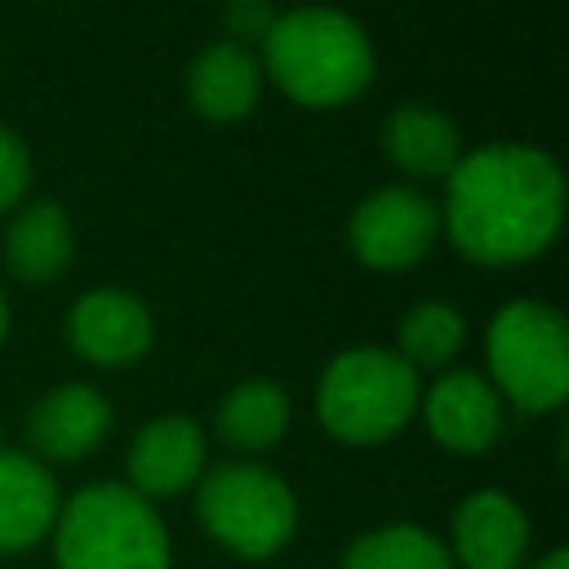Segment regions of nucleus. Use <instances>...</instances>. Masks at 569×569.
Listing matches in <instances>:
<instances>
[{
    "instance_id": "7",
    "label": "nucleus",
    "mask_w": 569,
    "mask_h": 569,
    "mask_svg": "<svg viewBox=\"0 0 569 569\" xmlns=\"http://www.w3.org/2000/svg\"><path fill=\"white\" fill-rule=\"evenodd\" d=\"M436 231L440 209L431 204V196L413 187H382L356 204L347 222V244L373 271H405L431 253Z\"/></svg>"
},
{
    "instance_id": "21",
    "label": "nucleus",
    "mask_w": 569,
    "mask_h": 569,
    "mask_svg": "<svg viewBox=\"0 0 569 569\" xmlns=\"http://www.w3.org/2000/svg\"><path fill=\"white\" fill-rule=\"evenodd\" d=\"M271 22H276V13H271L267 0H231V4H227V31H231L236 44L262 40Z\"/></svg>"
},
{
    "instance_id": "23",
    "label": "nucleus",
    "mask_w": 569,
    "mask_h": 569,
    "mask_svg": "<svg viewBox=\"0 0 569 569\" xmlns=\"http://www.w3.org/2000/svg\"><path fill=\"white\" fill-rule=\"evenodd\" d=\"M4 338H9V298L0 289V347H4Z\"/></svg>"
},
{
    "instance_id": "19",
    "label": "nucleus",
    "mask_w": 569,
    "mask_h": 569,
    "mask_svg": "<svg viewBox=\"0 0 569 569\" xmlns=\"http://www.w3.org/2000/svg\"><path fill=\"white\" fill-rule=\"evenodd\" d=\"M467 338V325H462V311L449 307V302H418L405 311L400 320V333H396V356L422 373V369H440L458 356Z\"/></svg>"
},
{
    "instance_id": "9",
    "label": "nucleus",
    "mask_w": 569,
    "mask_h": 569,
    "mask_svg": "<svg viewBox=\"0 0 569 569\" xmlns=\"http://www.w3.org/2000/svg\"><path fill=\"white\" fill-rule=\"evenodd\" d=\"M204 467H209V440L200 422L187 413H160L147 427H138V436L129 440L124 485L147 502H160L196 489Z\"/></svg>"
},
{
    "instance_id": "10",
    "label": "nucleus",
    "mask_w": 569,
    "mask_h": 569,
    "mask_svg": "<svg viewBox=\"0 0 569 569\" xmlns=\"http://www.w3.org/2000/svg\"><path fill=\"white\" fill-rule=\"evenodd\" d=\"M418 413H422L431 440L449 453H462V458L493 449V440L502 436V400L489 387V378L471 373V369L440 373L422 391Z\"/></svg>"
},
{
    "instance_id": "13",
    "label": "nucleus",
    "mask_w": 569,
    "mask_h": 569,
    "mask_svg": "<svg viewBox=\"0 0 569 569\" xmlns=\"http://www.w3.org/2000/svg\"><path fill=\"white\" fill-rule=\"evenodd\" d=\"M58 507L62 493L53 471L22 449H0V560L36 551L49 538Z\"/></svg>"
},
{
    "instance_id": "8",
    "label": "nucleus",
    "mask_w": 569,
    "mask_h": 569,
    "mask_svg": "<svg viewBox=\"0 0 569 569\" xmlns=\"http://www.w3.org/2000/svg\"><path fill=\"white\" fill-rule=\"evenodd\" d=\"M445 547L453 569H525L533 560V525L511 493L476 489L453 507Z\"/></svg>"
},
{
    "instance_id": "17",
    "label": "nucleus",
    "mask_w": 569,
    "mask_h": 569,
    "mask_svg": "<svg viewBox=\"0 0 569 569\" xmlns=\"http://www.w3.org/2000/svg\"><path fill=\"white\" fill-rule=\"evenodd\" d=\"M71 253H76V240H71V222L62 204L31 200L13 213L9 236H4V262L18 280L44 284L71 267Z\"/></svg>"
},
{
    "instance_id": "16",
    "label": "nucleus",
    "mask_w": 569,
    "mask_h": 569,
    "mask_svg": "<svg viewBox=\"0 0 569 569\" xmlns=\"http://www.w3.org/2000/svg\"><path fill=\"white\" fill-rule=\"evenodd\" d=\"M289 418H293V405H289V391L280 382L244 378L222 396L213 427H218V440L227 449H236L240 458H253V453H267L284 440Z\"/></svg>"
},
{
    "instance_id": "20",
    "label": "nucleus",
    "mask_w": 569,
    "mask_h": 569,
    "mask_svg": "<svg viewBox=\"0 0 569 569\" xmlns=\"http://www.w3.org/2000/svg\"><path fill=\"white\" fill-rule=\"evenodd\" d=\"M27 182H31V151L13 129L0 124V213L27 196Z\"/></svg>"
},
{
    "instance_id": "11",
    "label": "nucleus",
    "mask_w": 569,
    "mask_h": 569,
    "mask_svg": "<svg viewBox=\"0 0 569 569\" xmlns=\"http://www.w3.org/2000/svg\"><path fill=\"white\" fill-rule=\"evenodd\" d=\"M156 320L142 298L124 289H93L67 316V342L98 369H124L151 351Z\"/></svg>"
},
{
    "instance_id": "5",
    "label": "nucleus",
    "mask_w": 569,
    "mask_h": 569,
    "mask_svg": "<svg viewBox=\"0 0 569 569\" xmlns=\"http://www.w3.org/2000/svg\"><path fill=\"white\" fill-rule=\"evenodd\" d=\"M191 493L204 538H213L236 560H276L298 533V498L289 480L253 458L204 467Z\"/></svg>"
},
{
    "instance_id": "2",
    "label": "nucleus",
    "mask_w": 569,
    "mask_h": 569,
    "mask_svg": "<svg viewBox=\"0 0 569 569\" xmlns=\"http://www.w3.org/2000/svg\"><path fill=\"white\" fill-rule=\"evenodd\" d=\"M284 98L298 107H342L373 80V44L365 27L325 4H302L289 13H276V22L262 36V62H258Z\"/></svg>"
},
{
    "instance_id": "22",
    "label": "nucleus",
    "mask_w": 569,
    "mask_h": 569,
    "mask_svg": "<svg viewBox=\"0 0 569 569\" xmlns=\"http://www.w3.org/2000/svg\"><path fill=\"white\" fill-rule=\"evenodd\" d=\"M525 569H569V551H565V547H551V551H542L538 560H529Z\"/></svg>"
},
{
    "instance_id": "6",
    "label": "nucleus",
    "mask_w": 569,
    "mask_h": 569,
    "mask_svg": "<svg viewBox=\"0 0 569 569\" xmlns=\"http://www.w3.org/2000/svg\"><path fill=\"white\" fill-rule=\"evenodd\" d=\"M489 387L520 413H551L569 396V329L538 298H516L485 329Z\"/></svg>"
},
{
    "instance_id": "18",
    "label": "nucleus",
    "mask_w": 569,
    "mask_h": 569,
    "mask_svg": "<svg viewBox=\"0 0 569 569\" xmlns=\"http://www.w3.org/2000/svg\"><path fill=\"white\" fill-rule=\"evenodd\" d=\"M338 569H453V560L440 533L400 520V525H378L360 533L342 551Z\"/></svg>"
},
{
    "instance_id": "15",
    "label": "nucleus",
    "mask_w": 569,
    "mask_h": 569,
    "mask_svg": "<svg viewBox=\"0 0 569 569\" xmlns=\"http://www.w3.org/2000/svg\"><path fill=\"white\" fill-rule=\"evenodd\" d=\"M382 156L409 178H449L462 156V138L445 111L405 102L382 120Z\"/></svg>"
},
{
    "instance_id": "3",
    "label": "nucleus",
    "mask_w": 569,
    "mask_h": 569,
    "mask_svg": "<svg viewBox=\"0 0 569 569\" xmlns=\"http://www.w3.org/2000/svg\"><path fill=\"white\" fill-rule=\"evenodd\" d=\"M53 569H173L169 529L124 480H93L62 498L49 529Z\"/></svg>"
},
{
    "instance_id": "1",
    "label": "nucleus",
    "mask_w": 569,
    "mask_h": 569,
    "mask_svg": "<svg viewBox=\"0 0 569 569\" xmlns=\"http://www.w3.org/2000/svg\"><path fill=\"white\" fill-rule=\"evenodd\" d=\"M565 218V178L556 160L525 142H489L445 178L440 222L453 249L480 267H516L551 249Z\"/></svg>"
},
{
    "instance_id": "4",
    "label": "nucleus",
    "mask_w": 569,
    "mask_h": 569,
    "mask_svg": "<svg viewBox=\"0 0 569 569\" xmlns=\"http://www.w3.org/2000/svg\"><path fill=\"white\" fill-rule=\"evenodd\" d=\"M422 400L418 373L391 347H347L316 382V418L338 445H387L400 436Z\"/></svg>"
},
{
    "instance_id": "12",
    "label": "nucleus",
    "mask_w": 569,
    "mask_h": 569,
    "mask_svg": "<svg viewBox=\"0 0 569 569\" xmlns=\"http://www.w3.org/2000/svg\"><path fill=\"white\" fill-rule=\"evenodd\" d=\"M111 431V405L89 382H58L27 413V453L36 462H80Z\"/></svg>"
},
{
    "instance_id": "14",
    "label": "nucleus",
    "mask_w": 569,
    "mask_h": 569,
    "mask_svg": "<svg viewBox=\"0 0 569 569\" xmlns=\"http://www.w3.org/2000/svg\"><path fill=\"white\" fill-rule=\"evenodd\" d=\"M258 89H262V67L249 53V44H236V40H218L200 49L187 71V98L196 116L213 124L244 120L258 107Z\"/></svg>"
}]
</instances>
